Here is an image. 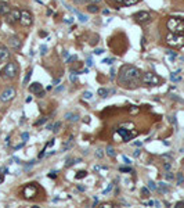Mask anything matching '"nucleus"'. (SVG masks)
<instances>
[{
  "label": "nucleus",
  "instance_id": "nucleus-22",
  "mask_svg": "<svg viewBox=\"0 0 184 208\" xmlns=\"http://www.w3.org/2000/svg\"><path fill=\"white\" fill-rule=\"evenodd\" d=\"M97 93H98V96H101L103 99H105V97H108V93H109V92L107 90V89H104V88H100Z\"/></svg>",
  "mask_w": 184,
  "mask_h": 208
},
{
  "label": "nucleus",
  "instance_id": "nucleus-54",
  "mask_svg": "<svg viewBox=\"0 0 184 208\" xmlns=\"http://www.w3.org/2000/svg\"><path fill=\"white\" fill-rule=\"evenodd\" d=\"M46 129H47V130H51V129H53V125H47V128H46Z\"/></svg>",
  "mask_w": 184,
  "mask_h": 208
},
{
  "label": "nucleus",
  "instance_id": "nucleus-29",
  "mask_svg": "<svg viewBox=\"0 0 184 208\" xmlns=\"http://www.w3.org/2000/svg\"><path fill=\"white\" fill-rule=\"evenodd\" d=\"M176 74H177V72H173V74H170V79H172L173 82H177V80H180V78L176 76Z\"/></svg>",
  "mask_w": 184,
  "mask_h": 208
},
{
  "label": "nucleus",
  "instance_id": "nucleus-56",
  "mask_svg": "<svg viewBox=\"0 0 184 208\" xmlns=\"http://www.w3.org/2000/svg\"><path fill=\"white\" fill-rule=\"evenodd\" d=\"M87 65H89V67H92V65H93V63H92V60H87Z\"/></svg>",
  "mask_w": 184,
  "mask_h": 208
},
{
  "label": "nucleus",
  "instance_id": "nucleus-38",
  "mask_svg": "<svg viewBox=\"0 0 184 208\" xmlns=\"http://www.w3.org/2000/svg\"><path fill=\"white\" fill-rule=\"evenodd\" d=\"M173 177H174V176H173V173H172V172H169V171H167V173H166V179H167V180H172Z\"/></svg>",
  "mask_w": 184,
  "mask_h": 208
},
{
  "label": "nucleus",
  "instance_id": "nucleus-31",
  "mask_svg": "<svg viewBox=\"0 0 184 208\" xmlns=\"http://www.w3.org/2000/svg\"><path fill=\"white\" fill-rule=\"evenodd\" d=\"M46 122H47V118H42V119H39V121L36 122V126H39V125H42V124H46Z\"/></svg>",
  "mask_w": 184,
  "mask_h": 208
},
{
  "label": "nucleus",
  "instance_id": "nucleus-23",
  "mask_svg": "<svg viewBox=\"0 0 184 208\" xmlns=\"http://www.w3.org/2000/svg\"><path fill=\"white\" fill-rule=\"evenodd\" d=\"M148 189H150V190H158V185L154 183L152 180H150V182H148Z\"/></svg>",
  "mask_w": 184,
  "mask_h": 208
},
{
  "label": "nucleus",
  "instance_id": "nucleus-20",
  "mask_svg": "<svg viewBox=\"0 0 184 208\" xmlns=\"http://www.w3.org/2000/svg\"><path fill=\"white\" fill-rule=\"evenodd\" d=\"M87 11L89 13H93V14H96V13H98V6H96V4H87Z\"/></svg>",
  "mask_w": 184,
  "mask_h": 208
},
{
  "label": "nucleus",
  "instance_id": "nucleus-11",
  "mask_svg": "<svg viewBox=\"0 0 184 208\" xmlns=\"http://www.w3.org/2000/svg\"><path fill=\"white\" fill-rule=\"evenodd\" d=\"M133 18L137 22H140V24H145V22H148L151 19V14L147 13V11H139V13H136L133 15Z\"/></svg>",
  "mask_w": 184,
  "mask_h": 208
},
{
  "label": "nucleus",
  "instance_id": "nucleus-46",
  "mask_svg": "<svg viewBox=\"0 0 184 208\" xmlns=\"http://www.w3.org/2000/svg\"><path fill=\"white\" fill-rule=\"evenodd\" d=\"M163 168L166 169V171H170V164H167V162H166V164L163 165Z\"/></svg>",
  "mask_w": 184,
  "mask_h": 208
},
{
  "label": "nucleus",
  "instance_id": "nucleus-24",
  "mask_svg": "<svg viewBox=\"0 0 184 208\" xmlns=\"http://www.w3.org/2000/svg\"><path fill=\"white\" fill-rule=\"evenodd\" d=\"M87 176V172L86 171H80L78 172V175H76V179H83V177Z\"/></svg>",
  "mask_w": 184,
  "mask_h": 208
},
{
  "label": "nucleus",
  "instance_id": "nucleus-16",
  "mask_svg": "<svg viewBox=\"0 0 184 208\" xmlns=\"http://www.w3.org/2000/svg\"><path fill=\"white\" fill-rule=\"evenodd\" d=\"M114 2H116L118 4H120V6H133V4H136L139 0H114Z\"/></svg>",
  "mask_w": 184,
  "mask_h": 208
},
{
  "label": "nucleus",
  "instance_id": "nucleus-59",
  "mask_svg": "<svg viewBox=\"0 0 184 208\" xmlns=\"http://www.w3.org/2000/svg\"><path fill=\"white\" fill-rule=\"evenodd\" d=\"M93 2H100V0H93Z\"/></svg>",
  "mask_w": 184,
  "mask_h": 208
},
{
  "label": "nucleus",
  "instance_id": "nucleus-58",
  "mask_svg": "<svg viewBox=\"0 0 184 208\" xmlns=\"http://www.w3.org/2000/svg\"><path fill=\"white\" fill-rule=\"evenodd\" d=\"M76 3H84V0H75Z\"/></svg>",
  "mask_w": 184,
  "mask_h": 208
},
{
  "label": "nucleus",
  "instance_id": "nucleus-27",
  "mask_svg": "<svg viewBox=\"0 0 184 208\" xmlns=\"http://www.w3.org/2000/svg\"><path fill=\"white\" fill-rule=\"evenodd\" d=\"M31 75H32V71H28V74H26V76L24 78V85H28V82H29V78H31Z\"/></svg>",
  "mask_w": 184,
  "mask_h": 208
},
{
  "label": "nucleus",
  "instance_id": "nucleus-3",
  "mask_svg": "<svg viewBox=\"0 0 184 208\" xmlns=\"http://www.w3.org/2000/svg\"><path fill=\"white\" fill-rule=\"evenodd\" d=\"M17 74H18V68H17V64H15L14 61L7 63L6 67L0 72V75L3 78H6V79H14V78L17 76Z\"/></svg>",
  "mask_w": 184,
  "mask_h": 208
},
{
  "label": "nucleus",
  "instance_id": "nucleus-10",
  "mask_svg": "<svg viewBox=\"0 0 184 208\" xmlns=\"http://www.w3.org/2000/svg\"><path fill=\"white\" fill-rule=\"evenodd\" d=\"M14 97H15V89L14 88H7L3 93L0 94V100H2V101H4V103L13 100Z\"/></svg>",
  "mask_w": 184,
  "mask_h": 208
},
{
  "label": "nucleus",
  "instance_id": "nucleus-32",
  "mask_svg": "<svg viewBox=\"0 0 184 208\" xmlns=\"http://www.w3.org/2000/svg\"><path fill=\"white\" fill-rule=\"evenodd\" d=\"M119 171L120 172H131V168H127V166H120Z\"/></svg>",
  "mask_w": 184,
  "mask_h": 208
},
{
  "label": "nucleus",
  "instance_id": "nucleus-53",
  "mask_svg": "<svg viewBox=\"0 0 184 208\" xmlns=\"http://www.w3.org/2000/svg\"><path fill=\"white\" fill-rule=\"evenodd\" d=\"M137 111H139V110H137L136 107H134V108H130V112H137Z\"/></svg>",
  "mask_w": 184,
  "mask_h": 208
},
{
  "label": "nucleus",
  "instance_id": "nucleus-43",
  "mask_svg": "<svg viewBox=\"0 0 184 208\" xmlns=\"http://www.w3.org/2000/svg\"><path fill=\"white\" fill-rule=\"evenodd\" d=\"M46 50H47V47H46V46H42V47H40V53H42V54H45Z\"/></svg>",
  "mask_w": 184,
  "mask_h": 208
},
{
  "label": "nucleus",
  "instance_id": "nucleus-1",
  "mask_svg": "<svg viewBox=\"0 0 184 208\" xmlns=\"http://www.w3.org/2000/svg\"><path fill=\"white\" fill-rule=\"evenodd\" d=\"M141 72L139 68L133 65H123L120 68V74H119V83L123 88H136V82L140 79Z\"/></svg>",
  "mask_w": 184,
  "mask_h": 208
},
{
  "label": "nucleus",
  "instance_id": "nucleus-51",
  "mask_svg": "<svg viewBox=\"0 0 184 208\" xmlns=\"http://www.w3.org/2000/svg\"><path fill=\"white\" fill-rule=\"evenodd\" d=\"M140 155V150H136V151H134V157H139Z\"/></svg>",
  "mask_w": 184,
  "mask_h": 208
},
{
  "label": "nucleus",
  "instance_id": "nucleus-30",
  "mask_svg": "<svg viewBox=\"0 0 184 208\" xmlns=\"http://www.w3.org/2000/svg\"><path fill=\"white\" fill-rule=\"evenodd\" d=\"M75 162H76V160H72V158H69V160L65 162V166H71V165H73Z\"/></svg>",
  "mask_w": 184,
  "mask_h": 208
},
{
  "label": "nucleus",
  "instance_id": "nucleus-57",
  "mask_svg": "<svg viewBox=\"0 0 184 208\" xmlns=\"http://www.w3.org/2000/svg\"><path fill=\"white\" fill-rule=\"evenodd\" d=\"M154 205H156V207H159V205H161V202H159V201H154Z\"/></svg>",
  "mask_w": 184,
  "mask_h": 208
},
{
  "label": "nucleus",
  "instance_id": "nucleus-35",
  "mask_svg": "<svg viewBox=\"0 0 184 208\" xmlns=\"http://www.w3.org/2000/svg\"><path fill=\"white\" fill-rule=\"evenodd\" d=\"M96 155H97L98 158H103V157H104V154H103V150H100V149H98L97 151H96Z\"/></svg>",
  "mask_w": 184,
  "mask_h": 208
},
{
  "label": "nucleus",
  "instance_id": "nucleus-47",
  "mask_svg": "<svg viewBox=\"0 0 184 208\" xmlns=\"http://www.w3.org/2000/svg\"><path fill=\"white\" fill-rule=\"evenodd\" d=\"M73 60H76V55H72V57H69L67 63H71V61H73Z\"/></svg>",
  "mask_w": 184,
  "mask_h": 208
},
{
  "label": "nucleus",
  "instance_id": "nucleus-36",
  "mask_svg": "<svg viewBox=\"0 0 184 208\" xmlns=\"http://www.w3.org/2000/svg\"><path fill=\"white\" fill-rule=\"evenodd\" d=\"M103 53H104L103 49H96V50H94V54H96V55H101Z\"/></svg>",
  "mask_w": 184,
  "mask_h": 208
},
{
  "label": "nucleus",
  "instance_id": "nucleus-49",
  "mask_svg": "<svg viewBox=\"0 0 184 208\" xmlns=\"http://www.w3.org/2000/svg\"><path fill=\"white\" fill-rule=\"evenodd\" d=\"M169 121L172 122V124H176V119H174V116H169Z\"/></svg>",
  "mask_w": 184,
  "mask_h": 208
},
{
  "label": "nucleus",
  "instance_id": "nucleus-4",
  "mask_svg": "<svg viewBox=\"0 0 184 208\" xmlns=\"http://www.w3.org/2000/svg\"><path fill=\"white\" fill-rule=\"evenodd\" d=\"M166 43L169 44V46H173V47L184 46V35H178V33L170 32L169 35L166 36Z\"/></svg>",
  "mask_w": 184,
  "mask_h": 208
},
{
  "label": "nucleus",
  "instance_id": "nucleus-8",
  "mask_svg": "<svg viewBox=\"0 0 184 208\" xmlns=\"http://www.w3.org/2000/svg\"><path fill=\"white\" fill-rule=\"evenodd\" d=\"M20 17H21V11L20 10H11L6 15V21H7V24L14 25L15 22L20 21Z\"/></svg>",
  "mask_w": 184,
  "mask_h": 208
},
{
  "label": "nucleus",
  "instance_id": "nucleus-34",
  "mask_svg": "<svg viewBox=\"0 0 184 208\" xmlns=\"http://www.w3.org/2000/svg\"><path fill=\"white\" fill-rule=\"evenodd\" d=\"M103 63L104 64H109V65H111V64H114V58H105V60H103Z\"/></svg>",
  "mask_w": 184,
  "mask_h": 208
},
{
  "label": "nucleus",
  "instance_id": "nucleus-15",
  "mask_svg": "<svg viewBox=\"0 0 184 208\" xmlns=\"http://www.w3.org/2000/svg\"><path fill=\"white\" fill-rule=\"evenodd\" d=\"M10 57V50L6 46H0V61H4Z\"/></svg>",
  "mask_w": 184,
  "mask_h": 208
},
{
  "label": "nucleus",
  "instance_id": "nucleus-7",
  "mask_svg": "<svg viewBox=\"0 0 184 208\" xmlns=\"http://www.w3.org/2000/svg\"><path fill=\"white\" fill-rule=\"evenodd\" d=\"M20 21L24 27H31L32 22H33V18H32V14L29 13L28 10H22L21 11V17H20Z\"/></svg>",
  "mask_w": 184,
  "mask_h": 208
},
{
  "label": "nucleus",
  "instance_id": "nucleus-18",
  "mask_svg": "<svg viewBox=\"0 0 184 208\" xmlns=\"http://www.w3.org/2000/svg\"><path fill=\"white\" fill-rule=\"evenodd\" d=\"M158 190L161 191V193H167V191H169V189H167L166 183L161 182V183H158Z\"/></svg>",
  "mask_w": 184,
  "mask_h": 208
},
{
  "label": "nucleus",
  "instance_id": "nucleus-37",
  "mask_svg": "<svg viewBox=\"0 0 184 208\" xmlns=\"http://www.w3.org/2000/svg\"><path fill=\"white\" fill-rule=\"evenodd\" d=\"M71 82H72V83H76V82H78V76H76V75H71Z\"/></svg>",
  "mask_w": 184,
  "mask_h": 208
},
{
  "label": "nucleus",
  "instance_id": "nucleus-41",
  "mask_svg": "<svg viewBox=\"0 0 184 208\" xmlns=\"http://www.w3.org/2000/svg\"><path fill=\"white\" fill-rule=\"evenodd\" d=\"M24 146H25V141H22V143L18 144V146H15V147H14V150H20L21 147H24Z\"/></svg>",
  "mask_w": 184,
  "mask_h": 208
},
{
  "label": "nucleus",
  "instance_id": "nucleus-44",
  "mask_svg": "<svg viewBox=\"0 0 184 208\" xmlns=\"http://www.w3.org/2000/svg\"><path fill=\"white\" fill-rule=\"evenodd\" d=\"M123 161H125V164H127V165H129V164H131V161L129 160L127 157H123Z\"/></svg>",
  "mask_w": 184,
  "mask_h": 208
},
{
  "label": "nucleus",
  "instance_id": "nucleus-39",
  "mask_svg": "<svg viewBox=\"0 0 184 208\" xmlns=\"http://www.w3.org/2000/svg\"><path fill=\"white\" fill-rule=\"evenodd\" d=\"M57 173H58L57 171H51L50 173H49V177H57Z\"/></svg>",
  "mask_w": 184,
  "mask_h": 208
},
{
  "label": "nucleus",
  "instance_id": "nucleus-21",
  "mask_svg": "<svg viewBox=\"0 0 184 208\" xmlns=\"http://www.w3.org/2000/svg\"><path fill=\"white\" fill-rule=\"evenodd\" d=\"M105 151H107V155H108V157H111V158H114L115 155H116V153H115V150H114V147H112V146L107 147Z\"/></svg>",
  "mask_w": 184,
  "mask_h": 208
},
{
  "label": "nucleus",
  "instance_id": "nucleus-25",
  "mask_svg": "<svg viewBox=\"0 0 184 208\" xmlns=\"http://www.w3.org/2000/svg\"><path fill=\"white\" fill-rule=\"evenodd\" d=\"M141 196L143 197H148V196H150V189H148V187H143L141 189Z\"/></svg>",
  "mask_w": 184,
  "mask_h": 208
},
{
  "label": "nucleus",
  "instance_id": "nucleus-28",
  "mask_svg": "<svg viewBox=\"0 0 184 208\" xmlns=\"http://www.w3.org/2000/svg\"><path fill=\"white\" fill-rule=\"evenodd\" d=\"M93 97V94H92V92H84L83 93V99H86V100H90Z\"/></svg>",
  "mask_w": 184,
  "mask_h": 208
},
{
  "label": "nucleus",
  "instance_id": "nucleus-19",
  "mask_svg": "<svg viewBox=\"0 0 184 208\" xmlns=\"http://www.w3.org/2000/svg\"><path fill=\"white\" fill-rule=\"evenodd\" d=\"M69 10H72V8L69 7ZM72 11L76 14V15H78V18H79V21H80V22H86V21H87V17H86V15H83V14H80V13H79V11H76V10H72Z\"/></svg>",
  "mask_w": 184,
  "mask_h": 208
},
{
  "label": "nucleus",
  "instance_id": "nucleus-33",
  "mask_svg": "<svg viewBox=\"0 0 184 208\" xmlns=\"http://www.w3.org/2000/svg\"><path fill=\"white\" fill-rule=\"evenodd\" d=\"M53 128H54V132H57V130L61 128V122H56V124L53 125Z\"/></svg>",
  "mask_w": 184,
  "mask_h": 208
},
{
  "label": "nucleus",
  "instance_id": "nucleus-40",
  "mask_svg": "<svg viewBox=\"0 0 184 208\" xmlns=\"http://www.w3.org/2000/svg\"><path fill=\"white\" fill-rule=\"evenodd\" d=\"M21 136H22L24 141H26V140H28V137H29V135H28V133H26V132H24V133H22V135H21Z\"/></svg>",
  "mask_w": 184,
  "mask_h": 208
},
{
  "label": "nucleus",
  "instance_id": "nucleus-14",
  "mask_svg": "<svg viewBox=\"0 0 184 208\" xmlns=\"http://www.w3.org/2000/svg\"><path fill=\"white\" fill-rule=\"evenodd\" d=\"M11 11V8H10L9 3L6 2H0V15H7V14Z\"/></svg>",
  "mask_w": 184,
  "mask_h": 208
},
{
  "label": "nucleus",
  "instance_id": "nucleus-45",
  "mask_svg": "<svg viewBox=\"0 0 184 208\" xmlns=\"http://www.w3.org/2000/svg\"><path fill=\"white\" fill-rule=\"evenodd\" d=\"M115 79V69H111V80Z\"/></svg>",
  "mask_w": 184,
  "mask_h": 208
},
{
  "label": "nucleus",
  "instance_id": "nucleus-2",
  "mask_svg": "<svg viewBox=\"0 0 184 208\" xmlns=\"http://www.w3.org/2000/svg\"><path fill=\"white\" fill-rule=\"evenodd\" d=\"M167 29L173 33H178V35H184V21L181 18H172L167 19Z\"/></svg>",
  "mask_w": 184,
  "mask_h": 208
},
{
  "label": "nucleus",
  "instance_id": "nucleus-52",
  "mask_svg": "<svg viewBox=\"0 0 184 208\" xmlns=\"http://www.w3.org/2000/svg\"><path fill=\"white\" fill-rule=\"evenodd\" d=\"M2 172H3V173H9V169H7V168H2Z\"/></svg>",
  "mask_w": 184,
  "mask_h": 208
},
{
  "label": "nucleus",
  "instance_id": "nucleus-13",
  "mask_svg": "<svg viewBox=\"0 0 184 208\" xmlns=\"http://www.w3.org/2000/svg\"><path fill=\"white\" fill-rule=\"evenodd\" d=\"M9 43H10V46H11L13 49H20V47H21L20 38H18V36H15V35L10 36V38H9Z\"/></svg>",
  "mask_w": 184,
  "mask_h": 208
},
{
  "label": "nucleus",
  "instance_id": "nucleus-9",
  "mask_svg": "<svg viewBox=\"0 0 184 208\" xmlns=\"http://www.w3.org/2000/svg\"><path fill=\"white\" fill-rule=\"evenodd\" d=\"M29 92H31V93H33V94H36L37 97H43L46 94V92L43 90V86L40 85L39 82L31 83V85H29Z\"/></svg>",
  "mask_w": 184,
  "mask_h": 208
},
{
  "label": "nucleus",
  "instance_id": "nucleus-5",
  "mask_svg": "<svg viewBox=\"0 0 184 208\" xmlns=\"http://www.w3.org/2000/svg\"><path fill=\"white\" fill-rule=\"evenodd\" d=\"M141 80H143V83L150 85V86H156L161 83V78H159L158 75L152 74V72H145V74L143 75Z\"/></svg>",
  "mask_w": 184,
  "mask_h": 208
},
{
  "label": "nucleus",
  "instance_id": "nucleus-50",
  "mask_svg": "<svg viewBox=\"0 0 184 208\" xmlns=\"http://www.w3.org/2000/svg\"><path fill=\"white\" fill-rule=\"evenodd\" d=\"M3 182H4V175L0 173V183H3Z\"/></svg>",
  "mask_w": 184,
  "mask_h": 208
},
{
  "label": "nucleus",
  "instance_id": "nucleus-48",
  "mask_svg": "<svg viewBox=\"0 0 184 208\" xmlns=\"http://www.w3.org/2000/svg\"><path fill=\"white\" fill-rule=\"evenodd\" d=\"M109 190H112V185H109V186H108V187H107V189H105V190H104V193H108V191H109Z\"/></svg>",
  "mask_w": 184,
  "mask_h": 208
},
{
  "label": "nucleus",
  "instance_id": "nucleus-26",
  "mask_svg": "<svg viewBox=\"0 0 184 208\" xmlns=\"http://www.w3.org/2000/svg\"><path fill=\"white\" fill-rule=\"evenodd\" d=\"M183 183H184L183 173H177V185H183Z\"/></svg>",
  "mask_w": 184,
  "mask_h": 208
},
{
  "label": "nucleus",
  "instance_id": "nucleus-12",
  "mask_svg": "<svg viewBox=\"0 0 184 208\" xmlns=\"http://www.w3.org/2000/svg\"><path fill=\"white\" fill-rule=\"evenodd\" d=\"M118 133L122 136L123 141H129L131 137H133V136L137 135V133H131V132H129V130H126L125 128H119V129H118Z\"/></svg>",
  "mask_w": 184,
  "mask_h": 208
},
{
  "label": "nucleus",
  "instance_id": "nucleus-42",
  "mask_svg": "<svg viewBox=\"0 0 184 208\" xmlns=\"http://www.w3.org/2000/svg\"><path fill=\"white\" fill-rule=\"evenodd\" d=\"M176 207H184V201H178V202H176Z\"/></svg>",
  "mask_w": 184,
  "mask_h": 208
},
{
  "label": "nucleus",
  "instance_id": "nucleus-6",
  "mask_svg": "<svg viewBox=\"0 0 184 208\" xmlns=\"http://www.w3.org/2000/svg\"><path fill=\"white\" fill-rule=\"evenodd\" d=\"M37 194V186L36 183H28L25 187L22 189V196L25 198H32Z\"/></svg>",
  "mask_w": 184,
  "mask_h": 208
},
{
  "label": "nucleus",
  "instance_id": "nucleus-55",
  "mask_svg": "<svg viewBox=\"0 0 184 208\" xmlns=\"http://www.w3.org/2000/svg\"><path fill=\"white\" fill-rule=\"evenodd\" d=\"M62 55H64V57H68V55H69V53H68V51H64V53H62Z\"/></svg>",
  "mask_w": 184,
  "mask_h": 208
},
{
  "label": "nucleus",
  "instance_id": "nucleus-17",
  "mask_svg": "<svg viewBox=\"0 0 184 208\" xmlns=\"http://www.w3.org/2000/svg\"><path fill=\"white\" fill-rule=\"evenodd\" d=\"M65 118H67L68 121H72V122L79 121V115H78V114H72V112H67V114H65Z\"/></svg>",
  "mask_w": 184,
  "mask_h": 208
}]
</instances>
